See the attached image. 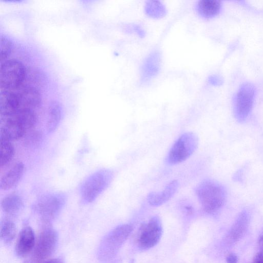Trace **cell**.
I'll use <instances>...</instances> for the list:
<instances>
[{
	"mask_svg": "<svg viewBox=\"0 0 263 263\" xmlns=\"http://www.w3.org/2000/svg\"><path fill=\"white\" fill-rule=\"evenodd\" d=\"M195 193L203 210L210 214L219 210L226 198L223 186L212 179H205L200 182L196 186Z\"/></svg>",
	"mask_w": 263,
	"mask_h": 263,
	"instance_id": "cell-1",
	"label": "cell"
},
{
	"mask_svg": "<svg viewBox=\"0 0 263 263\" xmlns=\"http://www.w3.org/2000/svg\"><path fill=\"white\" fill-rule=\"evenodd\" d=\"M133 231L129 224L119 226L108 233L103 239L98 250V258L107 262L115 258L122 245Z\"/></svg>",
	"mask_w": 263,
	"mask_h": 263,
	"instance_id": "cell-2",
	"label": "cell"
},
{
	"mask_svg": "<svg viewBox=\"0 0 263 263\" xmlns=\"http://www.w3.org/2000/svg\"><path fill=\"white\" fill-rule=\"evenodd\" d=\"M114 177L113 172L108 169H102L89 176L82 184L80 195L86 203L93 201L110 184Z\"/></svg>",
	"mask_w": 263,
	"mask_h": 263,
	"instance_id": "cell-3",
	"label": "cell"
},
{
	"mask_svg": "<svg viewBox=\"0 0 263 263\" xmlns=\"http://www.w3.org/2000/svg\"><path fill=\"white\" fill-rule=\"evenodd\" d=\"M198 144L197 136L187 132L181 135L171 148L167 158V163L174 165L188 159L195 151Z\"/></svg>",
	"mask_w": 263,
	"mask_h": 263,
	"instance_id": "cell-4",
	"label": "cell"
},
{
	"mask_svg": "<svg viewBox=\"0 0 263 263\" xmlns=\"http://www.w3.org/2000/svg\"><path fill=\"white\" fill-rule=\"evenodd\" d=\"M26 68L20 61L15 59L1 63L0 86L2 90L17 87L24 80Z\"/></svg>",
	"mask_w": 263,
	"mask_h": 263,
	"instance_id": "cell-5",
	"label": "cell"
},
{
	"mask_svg": "<svg viewBox=\"0 0 263 263\" xmlns=\"http://www.w3.org/2000/svg\"><path fill=\"white\" fill-rule=\"evenodd\" d=\"M66 201V196L62 193H49L41 196L35 204V209L45 223L57 215Z\"/></svg>",
	"mask_w": 263,
	"mask_h": 263,
	"instance_id": "cell-6",
	"label": "cell"
},
{
	"mask_svg": "<svg viewBox=\"0 0 263 263\" xmlns=\"http://www.w3.org/2000/svg\"><path fill=\"white\" fill-rule=\"evenodd\" d=\"M58 241L57 232L46 229L40 234L28 263H38L47 258L55 250Z\"/></svg>",
	"mask_w": 263,
	"mask_h": 263,
	"instance_id": "cell-7",
	"label": "cell"
},
{
	"mask_svg": "<svg viewBox=\"0 0 263 263\" xmlns=\"http://www.w3.org/2000/svg\"><path fill=\"white\" fill-rule=\"evenodd\" d=\"M255 88L250 83L243 84L237 92L234 102V113L239 122L246 120L254 102Z\"/></svg>",
	"mask_w": 263,
	"mask_h": 263,
	"instance_id": "cell-8",
	"label": "cell"
},
{
	"mask_svg": "<svg viewBox=\"0 0 263 263\" xmlns=\"http://www.w3.org/2000/svg\"><path fill=\"white\" fill-rule=\"evenodd\" d=\"M162 234L161 221L157 216H154L140 229L138 237V246L141 250H148L156 246Z\"/></svg>",
	"mask_w": 263,
	"mask_h": 263,
	"instance_id": "cell-9",
	"label": "cell"
},
{
	"mask_svg": "<svg viewBox=\"0 0 263 263\" xmlns=\"http://www.w3.org/2000/svg\"><path fill=\"white\" fill-rule=\"evenodd\" d=\"M161 57L158 50L150 52L143 60L140 67V81L141 84L149 82L159 73Z\"/></svg>",
	"mask_w": 263,
	"mask_h": 263,
	"instance_id": "cell-10",
	"label": "cell"
},
{
	"mask_svg": "<svg viewBox=\"0 0 263 263\" xmlns=\"http://www.w3.org/2000/svg\"><path fill=\"white\" fill-rule=\"evenodd\" d=\"M20 109L33 110L40 105L41 98L37 90L32 86H25L15 91Z\"/></svg>",
	"mask_w": 263,
	"mask_h": 263,
	"instance_id": "cell-11",
	"label": "cell"
},
{
	"mask_svg": "<svg viewBox=\"0 0 263 263\" xmlns=\"http://www.w3.org/2000/svg\"><path fill=\"white\" fill-rule=\"evenodd\" d=\"M0 138L9 141L17 140L22 138L26 129L18 122L11 118H1Z\"/></svg>",
	"mask_w": 263,
	"mask_h": 263,
	"instance_id": "cell-12",
	"label": "cell"
},
{
	"mask_svg": "<svg viewBox=\"0 0 263 263\" xmlns=\"http://www.w3.org/2000/svg\"><path fill=\"white\" fill-rule=\"evenodd\" d=\"M35 245L34 233L30 227H25L20 232L15 246L17 256L23 257L34 248Z\"/></svg>",
	"mask_w": 263,
	"mask_h": 263,
	"instance_id": "cell-13",
	"label": "cell"
},
{
	"mask_svg": "<svg viewBox=\"0 0 263 263\" xmlns=\"http://www.w3.org/2000/svg\"><path fill=\"white\" fill-rule=\"evenodd\" d=\"M25 166L22 162H16L1 177L0 189L8 190L15 186L22 178Z\"/></svg>",
	"mask_w": 263,
	"mask_h": 263,
	"instance_id": "cell-14",
	"label": "cell"
},
{
	"mask_svg": "<svg viewBox=\"0 0 263 263\" xmlns=\"http://www.w3.org/2000/svg\"><path fill=\"white\" fill-rule=\"evenodd\" d=\"M179 186L177 180L170 182L161 192H151L148 195L147 199L149 204L158 206L167 201L176 192Z\"/></svg>",
	"mask_w": 263,
	"mask_h": 263,
	"instance_id": "cell-15",
	"label": "cell"
},
{
	"mask_svg": "<svg viewBox=\"0 0 263 263\" xmlns=\"http://www.w3.org/2000/svg\"><path fill=\"white\" fill-rule=\"evenodd\" d=\"M249 223V215L246 211L242 212L228 234V240L230 243H233L239 240L245 233Z\"/></svg>",
	"mask_w": 263,
	"mask_h": 263,
	"instance_id": "cell-16",
	"label": "cell"
},
{
	"mask_svg": "<svg viewBox=\"0 0 263 263\" xmlns=\"http://www.w3.org/2000/svg\"><path fill=\"white\" fill-rule=\"evenodd\" d=\"M221 8L220 2L215 0L199 1L195 5V10L197 14L205 19L211 18L217 15Z\"/></svg>",
	"mask_w": 263,
	"mask_h": 263,
	"instance_id": "cell-17",
	"label": "cell"
},
{
	"mask_svg": "<svg viewBox=\"0 0 263 263\" xmlns=\"http://www.w3.org/2000/svg\"><path fill=\"white\" fill-rule=\"evenodd\" d=\"M7 117L18 122L26 130L33 127L37 122L36 113L30 109H20L11 115L4 118Z\"/></svg>",
	"mask_w": 263,
	"mask_h": 263,
	"instance_id": "cell-18",
	"label": "cell"
},
{
	"mask_svg": "<svg viewBox=\"0 0 263 263\" xmlns=\"http://www.w3.org/2000/svg\"><path fill=\"white\" fill-rule=\"evenodd\" d=\"M24 202L20 196L11 194L6 196L1 202L3 211L8 214L18 213L24 208Z\"/></svg>",
	"mask_w": 263,
	"mask_h": 263,
	"instance_id": "cell-19",
	"label": "cell"
},
{
	"mask_svg": "<svg viewBox=\"0 0 263 263\" xmlns=\"http://www.w3.org/2000/svg\"><path fill=\"white\" fill-rule=\"evenodd\" d=\"M62 107L57 101H52L49 108L48 118L46 128L48 133L54 132L58 128L61 120Z\"/></svg>",
	"mask_w": 263,
	"mask_h": 263,
	"instance_id": "cell-20",
	"label": "cell"
},
{
	"mask_svg": "<svg viewBox=\"0 0 263 263\" xmlns=\"http://www.w3.org/2000/svg\"><path fill=\"white\" fill-rule=\"evenodd\" d=\"M144 12L146 15L153 18H160L167 13L166 8L161 2L156 0H149L145 2Z\"/></svg>",
	"mask_w": 263,
	"mask_h": 263,
	"instance_id": "cell-21",
	"label": "cell"
},
{
	"mask_svg": "<svg viewBox=\"0 0 263 263\" xmlns=\"http://www.w3.org/2000/svg\"><path fill=\"white\" fill-rule=\"evenodd\" d=\"M14 148L11 141L0 138V165H5L13 158Z\"/></svg>",
	"mask_w": 263,
	"mask_h": 263,
	"instance_id": "cell-22",
	"label": "cell"
},
{
	"mask_svg": "<svg viewBox=\"0 0 263 263\" xmlns=\"http://www.w3.org/2000/svg\"><path fill=\"white\" fill-rule=\"evenodd\" d=\"M16 228L11 220L5 219L1 224V238L5 243L10 242L15 237Z\"/></svg>",
	"mask_w": 263,
	"mask_h": 263,
	"instance_id": "cell-23",
	"label": "cell"
},
{
	"mask_svg": "<svg viewBox=\"0 0 263 263\" xmlns=\"http://www.w3.org/2000/svg\"><path fill=\"white\" fill-rule=\"evenodd\" d=\"M12 44L11 41L5 36L1 37L0 49L1 61L5 60L11 53Z\"/></svg>",
	"mask_w": 263,
	"mask_h": 263,
	"instance_id": "cell-24",
	"label": "cell"
},
{
	"mask_svg": "<svg viewBox=\"0 0 263 263\" xmlns=\"http://www.w3.org/2000/svg\"><path fill=\"white\" fill-rule=\"evenodd\" d=\"M30 137L28 138L27 142H29L31 144H36L37 143L41 138V136L40 135V133L38 132H34L30 133Z\"/></svg>",
	"mask_w": 263,
	"mask_h": 263,
	"instance_id": "cell-25",
	"label": "cell"
},
{
	"mask_svg": "<svg viewBox=\"0 0 263 263\" xmlns=\"http://www.w3.org/2000/svg\"><path fill=\"white\" fill-rule=\"evenodd\" d=\"M129 29L137 34L140 37H143L145 35L144 30L139 25L133 24L129 27Z\"/></svg>",
	"mask_w": 263,
	"mask_h": 263,
	"instance_id": "cell-26",
	"label": "cell"
},
{
	"mask_svg": "<svg viewBox=\"0 0 263 263\" xmlns=\"http://www.w3.org/2000/svg\"><path fill=\"white\" fill-rule=\"evenodd\" d=\"M208 82L213 85L217 86L221 84L222 80L217 76L212 75L209 77Z\"/></svg>",
	"mask_w": 263,
	"mask_h": 263,
	"instance_id": "cell-27",
	"label": "cell"
},
{
	"mask_svg": "<svg viewBox=\"0 0 263 263\" xmlns=\"http://www.w3.org/2000/svg\"><path fill=\"white\" fill-rule=\"evenodd\" d=\"M253 263H263V250L256 255Z\"/></svg>",
	"mask_w": 263,
	"mask_h": 263,
	"instance_id": "cell-28",
	"label": "cell"
},
{
	"mask_svg": "<svg viewBox=\"0 0 263 263\" xmlns=\"http://www.w3.org/2000/svg\"><path fill=\"white\" fill-rule=\"evenodd\" d=\"M226 261L227 263H237V257L235 254H230L227 256Z\"/></svg>",
	"mask_w": 263,
	"mask_h": 263,
	"instance_id": "cell-29",
	"label": "cell"
},
{
	"mask_svg": "<svg viewBox=\"0 0 263 263\" xmlns=\"http://www.w3.org/2000/svg\"><path fill=\"white\" fill-rule=\"evenodd\" d=\"M42 263H62V262L58 259H52L46 260Z\"/></svg>",
	"mask_w": 263,
	"mask_h": 263,
	"instance_id": "cell-30",
	"label": "cell"
},
{
	"mask_svg": "<svg viewBox=\"0 0 263 263\" xmlns=\"http://www.w3.org/2000/svg\"><path fill=\"white\" fill-rule=\"evenodd\" d=\"M258 243L260 246H263V234L259 237Z\"/></svg>",
	"mask_w": 263,
	"mask_h": 263,
	"instance_id": "cell-31",
	"label": "cell"
}]
</instances>
